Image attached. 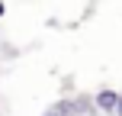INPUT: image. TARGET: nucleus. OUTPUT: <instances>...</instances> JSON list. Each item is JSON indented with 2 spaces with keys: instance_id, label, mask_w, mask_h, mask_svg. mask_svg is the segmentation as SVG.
Listing matches in <instances>:
<instances>
[{
  "instance_id": "obj_1",
  "label": "nucleus",
  "mask_w": 122,
  "mask_h": 116,
  "mask_svg": "<svg viewBox=\"0 0 122 116\" xmlns=\"http://www.w3.org/2000/svg\"><path fill=\"white\" fill-rule=\"evenodd\" d=\"M97 106L103 113H116V106H119V94H112V90H100L97 94Z\"/></svg>"
},
{
  "instance_id": "obj_2",
  "label": "nucleus",
  "mask_w": 122,
  "mask_h": 116,
  "mask_svg": "<svg viewBox=\"0 0 122 116\" xmlns=\"http://www.w3.org/2000/svg\"><path fill=\"white\" fill-rule=\"evenodd\" d=\"M116 116H122V94H119V106H116Z\"/></svg>"
},
{
  "instance_id": "obj_3",
  "label": "nucleus",
  "mask_w": 122,
  "mask_h": 116,
  "mask_svg": "<svg viewBox=\"0 0 122 116\" xmlns=\"http://www.w3.org/2000/svg\"><path fill=\"white\" fill-rule=\"evenodd\" d=\"M45 116H64V113H58V110H48V113H45Z\"/></svg>"
},
{
  "instance_id": "obj_4",
  "label": "nucleus",
  "mask_w": 122,
  "mask_h": 116,
  "mask_svg": "<svg viewBox=\"0 0 122 116\" xmlns=\"http://www.w3.org/2000/svg\"><path fill=\"white\" fill-rule=\"evenodd\" d=\"M3 13H6V6H3V3H0V16H3Z\"/></svg>"
}]
</instances>
